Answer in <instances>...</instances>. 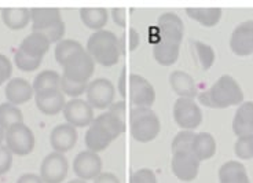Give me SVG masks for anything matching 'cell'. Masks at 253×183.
I'll return each instance as SVG.
<instances>
[{
    "label": "cell",
    "mask_w": 253,
    "mask_h": 183,
    "mask_svg": "<svg viewBox=\"0 0 253 183\" xmlns=\"http://www.w3.org/2000/svg\"><path fill=\"white\" fill-rule=\"evenodd\" d=\"M17 183H44L42 181L40 175H36V174H24L18 178Z\"/></svg>",
    "instance_id": "7bdbcfd3"
},
{
    "label": "cell",
    "mask_w": 253,
    "mask_h": 183,
    "mask_svg": "<svg viewBox=\"0 0 253 183\" xmlns=\"http://www.w3.org/2000/svg\"><path fill=\"white\" fill-rule=\"evenodd\" d=\"M194 137H196V134L193 131L182 130L180 133H177L176 137L172 140V153L191 152Z\"/></svg>",
    "instance_id": "1f68e13d"
},
{
    "label": "cell",
    "mask_w": 253,
    "mask_h": 183,
    "mask_svg": "<svg viewBox=\"0 0 253 183\" xmlns=\"http://www.w3.org/2000/svg\"><path fill=\"white\" fill-rule=\"evenodd\" d=\"M233 131L237 137L253 135V101L242 102L233 119Z\"/></svg>",
    "instance_id": "44dd1931"
},
{
    "label": "cell",
    "mask_w": 253,
    "mask_h": 183,
    "mask_svg": "<svg viewBox=\"0 0 253 183\" xmlns=\"http://www.w3.org/2000/svg\"><path fill=\"white\" fill-rule=\"evenodd\" d=\"M35 101H36V106L39 110L47 116H55L61 113L66 105L65 94L61 90H54L50 92L35 95Z\"/></svg>",
    "instance_id": "ffe728a7"
},
{
    "label": "cell",
    "mask_w": 253,
    "mask_h": 183,
    "mask_svg": "<svg viewBox=\"0 0 253 183\" xmlns=\"http://www.w3.org/2000/svg\"><path fill=\"white\" fill-rule=\"evenodd\" d=\"M190 45H191L193 57L196 58L198 66L203 70L211 69V66L215 62V50L201 40H191Z\"/></svg>",
    "instance_id": "83f0119b"
},
{
    "label": "cell",
    "mask_w": 253,
    "mask_h": 183,
    "mask_svg": "<svg viewBox=\"0 0 253 183\" xmlns=\"http://www.w3.org/2000/svg\"><path fill=\"white\" fill-rule=\"evenodd\" d=\"M198 101L204 106L226 109L244 102V91L234 77L223 75L207 91L198 94Z\"/></svg>",
    "instance_id": "3957f363"
},
{
    "label": "cell",
    "mask_w": 253,
    "mask_h": 183,
    "mask_svg": "<svg viewBox=\"0 0 253 183\" xmlns=\"http://www.w3.org/2000/svg\"><path fill=\"white\" fill-rule=\"evenodd\" d=\"M80 19L89 29L102 31L108 24V10L102 7H84L80 10Z\"/></svg>",
    "instance_id": "4316f807"
},
{
    "label": "cell",
    "mask_w": 253,
    "mask_h": 183,
    "mask_svg": "<svg viewBox=\"0 0 253 183\" xmlns=\"http://www.w3.org/2000/svg\"><path fill=\"white\" fill-rule=\"evenodd\" d=\"M219 182L220 183H251L245 165L238 161H227L219 170Z\"/></svg>",
    "instance_id": "603a6c76"
},
{
    "label": "cell",
    "mask_w": 253,
    "mask_h": 183,
    "mask_svg": "<svg viewBox=\"0 0 253 183\" xmlns=\"http://www.w3.org/2000/svg\"><path fill=\"white\" fill-rule=\"evenodd\" d=\"M117 91L120 96L124 99L126 96V68L121 69L120 76H119V82H117Z\"/></svg>",
    "instance_id": "60d3db41"
},
{
    "label": "cell",
    "mask_w": 253,
    "mask_h": 183,
    "mask_svg": "<svg viewBox=\"0 0 253 183\" xmlns=\"http://www.w3.org/2000/svg\"><path fill=\"white\" fill-rule=\"evenodd\" d=\"M186 13L190 18L197 21L200 25L212 28L219 24L221 18V8L211 7V8H186Z\"/></svg>",
    "instance_id": "f1b7e54d"
},
{
    "label": "cell",
    "mask_w": 253,
    "mask_h": 183,
    "mask_svg": "<svg viewBox=\"0 0 253 183\" xmlns=\"http://www.w3.org/2000/svg\"><path fill=\"white\" fill-rule=\"evenodd\" d=\"M18 123H24V114L19 110L17 105L10 102H4L0 105V127L7 131L10 127Z\"/></svg>",
    "instance_id": "f546056e"
},
{
    "label": "cell",
    "mask_w": 253,
    "mask_h": 183,
    "mask_svg": "<svg viewBox=\"0 0 253 183\" xmlns=\"http://www.w3.org/2000/svg\"><path fill=\"white\" fill-rule=\"evenodd\" d=\"M128 87V96L132 107H152L156 101V90L147 79L140 75H131Z\"/></svg>",
    "instance_id": "8fae6325"
},
{
    "label": "cell",
    "mask_w": 253,
    "mask_h": 183,
    "mask_svg": "<svg viewBox=\"0 0 253 183\" xmlns=\"http://www.w3.org/2000/svg\"><path fill=\"white\" fill-rule=\"evenodd\" d=\"M6 146L19 157L28 156L35 147V135L25 123H18L6 131Z\"/></svg>",
    "instance_id": "ba28073f"
},
{
    "label": "cell",
    "mask_w": 253,
    "mask_h": 183,
    "mask_svg": "<svg viewBox=\"0 0 253 183\" xmlns=\"http://www.w3.org/2000/svg\"><path fill=\"white\" fill-rule=\"evenodd\" d=\"M11 73H13V65L10 59L6 55L0 54V86L4 84L11 77Z\"/></svg>",
    "instance_id": "74e56055"
},
{
    "label": "cell",
    "mask_w": 253,
    "mask_h": 183,
    "mask_svg": "<svg viewBox=\"0 0 253 183\" xmlns=\"http://www.w3.org/2000/svg\"><path fill=\"white\" fill-rule=\"evenodd\" d=\"M216 147V140L212 134L200 133L194 137L191 152L200 161H205L215 156Z\"/></svg>",
    "instance_id": "cb8c5ba5"
},
{
    "label": "cell",
    "mask_w": 253,
    "mask_h": 183,
    "mask_svg": "<svg viewBox=\"0 0 253 183\" xmlns=\"http://www.w3.org/2000/svg\"><path fill=\"white\" fill-rule=\"evenodd\" d=\"M63 117L68 124L75 128L89 127L94 121V109L87 101L80 98H73L69 102H66L63 107Z\"/></svg>",
    "instance_id": "4fadbf2b"
},
{
    "label": "cell",
    "mask_w": 253,
    "mask_h": 183,
    "mask_svg": "<svg viewBox=\"0 0 253 183\" xmlns=\"http://www.w3.org/2000/svg\"><path fill=\"white\" fill-rule=\"evenodd\" d=\"M161 123L150 107H131L129 133L136 142L146 143L158 137Z\"/></svg>",
    "instance_id": "8992f818"
},
{
    "label": "cell",
    "mask_w": 253,
    "mask_h": 183,
    "mask_svg": "<svg viewBox=\"0 0 253 183\" xmlns=\"http://www.w3.org/2000/svg\"><path fill=\"white\" fill-rule=\"evenodd\" d=\"M87 87H88V84H77V83L70 82L61 75V91L65 95H69L72 98H79L80 95L87 91Z\"/></svg>",
    "instance_id": "e575fe53"
},
{
    "label": "cell",
    "mask_w": 253,
    "mask_h": 183,
    "mask_svg": "<svg viewBox=\"0 0 253 183\" xmlns=\"http://www.w3.org/2000/svg\"><path fill=\"white\" fill-rule=\"evenodd\" d=\"M140 39L139 33L135 28H129L128 29V50L135 51L138 47H139Z\"/></svg>",
    "instance_id": "f35d334b"
},
{
    "label": "cell",
    "mask_w": 253,
    "mask_h": 183,
    "mask_svg": "<svg viewBox=\"0 0 253 183\" xmlns=\"http://www.w3.org/2000/svg\"><path fill=\"white\" fill-rule=\"evenodd\" d=\"M200 164L201 161L193 154V152L172 153V172L182 182H193L198 175Z\"/></svg>",
    "instance_id": "5bb4252c"
},
{
    "label": "cell",
    "mask_w": 253,
    "mask_h": 183,
    "mask_svg": "<svg viewBox=\"0 0 253 183\" xmlns=\"http://www.w3.org/2000/svg\"><path fill=\"white\" fill-rule=\"evenodd\" d=\"M235 156L241 160H251L253 158V135L238 137L234 143Z\"/></svg>",
    "instance_id": "d6a6232c"
},
{
    "label": "cell",
    "mask_w": 253,
    "mask_h": 183,
    "mask_svg": "<svg viewBox=\"0 0 253 183\" xmlns=\"http://www.w3.org/2000/svg\"><path fill=\"white\" fill-rule=\"evenodd\" d=\"M129 183H157V177L152 170L140 168L131 175Z\"/></svg>",
    "instance_id": "d590c367"
},
{
    "label": "cell",
    "mask_w": 253,
    "mask_h": 183,
    "mask_svg": "<svg viewBox=\"0 0 253 183\" xmlns=\"http://www.w3.org/2000/svg\"><path fill=\"white\" fill-rule=\"evenodd\" d=\"M68 183H87V182H85V181H83V179H79V178H77V179H72V181Z\"/></svg>",
    "instance_id": "f6af8a7d"
},
{
    "label": "cell",
    "mask_w": 253,
    "mask_h": 183,
    "mask_svg": "<svg viewBox=\"0 0 253 183\" xmlns=\"http://www.w3.org/2000/svg\"><path fill=\"white\" fill-rule=\"evenodd\" d=\"M169 84L179 98H191L194 99L198 95V89L194 79L184 70H173L169 75Z\"/></svg>",
    "instance_id": "d6986e66"
},
{
    "label": "cell",
    "mask_w": 253,
    "mask_h": 183,
    "mask_svg": "<svg viewBox=\"0 0 253 183\" xmlns=\"http://www.w3.org/2000/svg\"><path fill=\"white\" fill-rule=\"evenodd\" d=\"M94 183H121L117 175L113 172H101L98 177L94 179Z\"/></svg>",
    "instance_id": "ab89813d"
},
{
    "label": "cell",
    "mask_w": 253,
    "mask_h": 183,
    "mask_svg": "<svg viewBox=\"0 0 253 183\" xmlns=\"http://www.w3.org/2000/svg\"><path fill=\"white\" fill-rule=\"evenodd\" d=\"M69 163L62 153L52 152L45 156L40 165V178L44 183H61L68 177Z\"/></svg>",
    "instance_id": "7c38bea8"
},
{
    "label": "cell",
    "mask_w": 253,
    "mask_h": 183,
    "mask_svg": "<svg viewBox=\"0 0 253 183\" xmlns=\"http://www.w3.org/2000/svg\"><path fill=\"white\" fill-rule=\"evenodd\" d=\"M33 94L35 92H33V87L31 83L25 79H21V77L11 79L7 83L6 90H4L7 102L17 105V106L29 101Z\"/></svg>",
    "instance_id": "ac0fdd59"
},
{
    "label": "cell",
    "mask_w": 253,
    "mask_h": 183,
    "mask_svg": "<svg viewBox=\"0 0 253 183\" xmlns=\"http://www.w3.org/2000/svg\"><path fill=\"white\" fill-rule=\"evenodd\" d=\"M73 171L79 179L94 181L102 172V160L98 153L83 150L73 160Z\"/></svg>",
    "instance_id": "2e32d148"
},
{
    "label": "cell",
    "mask_w": 253,
    "mask_h": 183,
    "mask_svg": "<svg viewBox=\"0 0 253 183\" xmlns=\"http://www.w3.org/2000/svg\"><path fill=\"white\" fill-rule=\"evenodd\" d=\"M62 76L77 84H88L95 72V62L83 47L62 63Z\"/></svg>",
    "instance_id": "52a82bcc"
},
{
    "label": "cell",
    "mask_w": 253,
    "mask_h": 183,
    "mask_svg": "<svg viewBox=\"0 0 253 183\" xmlns=\"http://www.w3.org/2000/svg\"><path fill=\"white\" fill-rule=\"evenodd\" d=\"M112 17H113V21L116 22V25L126 26V15L124 8H112Z\"/></svg>",
    "instance_id": "b9f144b4"
},
{
    "label": "cell",
    "mask_w": 253,
    "mask_h": 183,
    "mask_svg": "<svg viewBox=\"0 0 253 183\" xmlns=\"http://www.w3.org/2000/svg\"><path fill=\"white\" fill-rule=\"evenodd\" d=\"M80 48H83V45L80 42L73 40V39H62L55 46V61L62 66V63Z\"/></svg>",
    "instance_id": "4dcf8cb0"
},
{
    "label": "cell",
    "mask_w": 253,
    "mask_h": 183,
    "mask_svg": "<svg viewBox=\"0 0 253 183\" xmlns=\"http://www.w3.org/2000/svg\"><path fill=\"white\" fill-rule=\"evenodd\" d=\"M13 164V153L8 150L7 146H0V175H4L10 171Z\"/></svg>",
    "instance_id": "8d00e7d4"
},
{
    "label": "cell",
    "mask_w": 253,
    "mask_h": 183,
    "mask_svg": "<svg viewBox=\"0 0 253 183\" xmlns=\"http://www.w3.org/2000/svg\"><path fill=\"white\" fill-rule=\"evenodd\" d=\"M87 102L92 106V109H109L114 102L116 96V87L109 79L99 77L88 83L87 87Z\"/></svg>",
    "instance_id": "30bf717a"
},
{
    "label": "cell",
    "mask_w": 253,
    "mask_h": 183,
    "mask_svg": "<svg viewBox=\"0 0 253 183\" xmlns=\"http://www.w3.org/2000/svg\"><path fill=\"white\" fill-rule=\"evenodd\" d=\"M77 142V131L68 123L57 126L50 134V143L54 152L66 153L72 150Z\"/></svg>",
    "instance_id": "e0dca14e"
},
{
    "label": "cell",
    "mask_w": 253,
    "mask_h": 183,
    "mask_svg": "<svg viewBox=\"0 0 253 183\" xmlns=\"http://www.w3.org/2000/svg\"><path fill=\"white\" fill-rule=\"evenodd\" d=\"M14 63L19 70L24 72H33L36 70L42 65V59H36V58L28 57L22 51L17 50L14 54Z\"/></svg>",
    "instance_id": "836d02e7"
},
{
    "label": "cell",
    "mask_w": 253,
    "mask_h": 183,
    "mask_svg": "<svg viewBox=\"0 0 253 183\" xmlns=\"http://www.w3.org/2000/svg\"><path fill=\"white\" fill-rule=\"evenodd\" d=\"M230 48L237 57L253 54V19L244 21L235 26L230 38Z\"/></svg>",
    "instance_id": "9a60e30c"
},
{
    "label": "cell",
    "mask_w": 253,
    "mask_h": 183,
    "mask_svg": "<svg viewBox=\"0 0 253 183\" xmlns=\"http://www.w3.org/2000/svg\"><path fill=\"white\" fill-rule=\"evenodd\" d=\"M33 92L35 95L50 92L54 90H61V75L55 70H43L33 80Z\"/></svg>",
    "instance_id": "d4e9b609"
},
{
    "label": "cell",
    "mask_w": 253,
    "mask_h": 183,
    "mask_svg": "<svg viewBox=\"0 0 253 183\" xmlns=\"http://www.w3.org/2000/svg\"><path fill=\"white\" fill-rule=\"evenodd\" d=\"M1 19L4 25L13 31L24 29L31 22V10L29 8H3Z\"/></svg>",
    "instance_id": "484cf974"
},
{
    "label": "cell",
    "mask_w": 253,
    "mask_h": 183,
    "mask_svg": "<svg viewBox=\"0 0 253 183\" xmlns=\"http://www.w3.org/2000/svg\"><path fill=\"white\" fill-rule=\"evenodd\" d=\"M85 50L95 63L110 68L119 62L121 57L120 39L112 31H96L88 38Z\"/></svg>",
    "instance_id": "277c9868"
},
{
    "label": "cell",
    "mask_w": 253,
    "mask_h": 183,
    "mask_svg": "<svg viewBox=\"0 0 253 183\" xmlns=\"http://www.w3.org/2000/svg\"><path fill=\"white\" fill-rule=\"evenodd\" d=\"M4 137H6V133H4V130L0 127V146L3 143V140H4Z\"/></svg>",
    "instance_id": "ee69618b"
},
{
    "label": "cell",
    "mask_w": 253,
    "mask_h": 183,
    "mask_svg": "<svg viewBox=\"0 0 253 183\" xmlns=\"http://www.w3.org/2000/svg\"><path fill=\"white\" fill-rule=\"evenodd\" d=\"M50 40L40 35V33H35L32 32L31 35H28L22 43L19 45L18 50L22 51L28 57L36 58V59H43L47 51L50 50Z\"/></svg>",
    "instance_id": "7402d4cb"
},
{
    "label": "cell",
    "mask_w": 253,
    "mask_h": 183,
    "mask_svg": "<svg viewBox=\"0 0 253 183\" xmlns=\"http://www.w3.org/2000/svg\"><path fill=\"white\" fill-rule=\"evenodd\" d=\"M32 31L59 43L65 35V22L58 8H31Z\"/></svg>",
    "instance_id": "5b68a950"
},
{
    "label": "cell",
    "mask_w": 253,
    "mask_h": 183,
    "mask_svg": "<svg viewBox=\"0 0 253 183\" xmlns=\"http://www.w3.org/2000/svg\"><path fill=\"white\" fill-rule=\"evenodd\" d=\"M173 119L184 131H193L203 121V112L191 98H179L173 105Z\"/></svg>",
    "instance_id": "9c48e42d"
},
{
    "label": "cell",
    "mask_w": 253,
    "mask_h": 183,
    "mask_svg": "<svg viewBox=\"0 0 253 183\" xmlns=\"http://www.w3.org/2000/svg\"><path fill=\"white\" fill-rule=\"evenodd\" d=\"M158 40L153 43V54L160 65L169 66L177 61L183 40L184 24L176 13L167 11L157 19Z\"/></svg>",
    "instance_id": "7a4b0ae2"
},
{
    "label": "cell",
    "mask_w": 253,
    "mask_h": 183,
    "mask_svg": "<svg viewBox=\"0 0 253 183\" xmlns=\"http://www.w3.org/2000/svg\"><path fill=\"white\" fill-rule=\"evenodd\" d=\"M126 131V102H113L108 112L95 117L85 133V146L94 153L103 152Z\"/></svg>",
    "instance_id": "6da1fadb"
}]
</instances>
